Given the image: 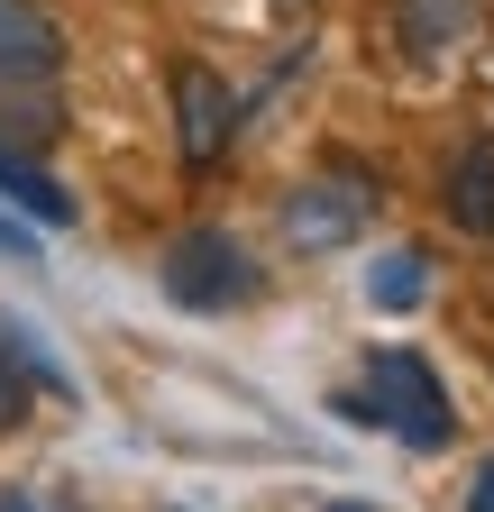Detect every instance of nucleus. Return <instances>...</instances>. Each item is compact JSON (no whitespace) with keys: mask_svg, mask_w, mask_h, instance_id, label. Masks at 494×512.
<instances>
[{"mask_svg":"<svg viewBox=\"0 0 494 512\" xmlns=\"http://www.w3.org/2000/svg\"><path fill=\"white\" fill-rule=\"evenodd\" d=\"M339 412L366 421V430H394L403 448H449V430H458L449 384L430 375V357H412V348H376L366 375L339 394Z\"/></svg>","mask_w":494,"mask_h":512,"instance_id":"1","label":"nucleus"},{"mask_svg":"<svg viewBox=\"0 0 494 512\" xmlns=\"http://www.w3.org/2000/svg\"><path fill=\"white\" fill-rule=\"evenodd\" d=\"M156 284H165V302H183V311H238V302L266 293L257 256H247L229 229H183V238L156 256Z\"/></svg>","mask_w":494,"mask_h":512,"instance_id":"2","label":"nucleus"},{"mask_svg":"<svg viewBox=\"0 0 494 512\" xmlns=\"http://www.w3.org/2000/svg\"><path fill=\"white\" fill-rule=\"evenodd\" d=\"M366 220H376V183H366L357 165H330V174H312V183H293L284 211H275L284 247H302V256H330V247L366 238Z\"/></svg>","mask_w":494,"mask_h":512,"instance_id":"3","label":"nucleus"},{"mask_svg":"<svg viewBox=\"0 0 494 512\" xmlns=\"http://www.w3.org/2000/svg\"><path fill=\"white\" fill-rule=\"evenodd\" d=\"M174 138H183V165H211L238 138V92L211 64H174Z\"/></svg>","mask_w":494,"mask_h":512,"instance_id":"4","label":"nucleus"},{"mask_svg":"<svg viewBox=\"0 0 494 512\" xmlns=\"http://www.w3.org/2000/svg\"><path fill=\"white\" fill-rule=\"evenodd\" d=\"M55 64H65V19L46 0H0V74L55 83Z\"/></svg>","mask_w":494,"mask_h":512,"instance_id":"5","label":"nucleus"},{"mask_svg":"<svg viewBox=\"0 0 494 512\" xmlns=\"http://www.w3.org/2000/svg\"><path fill=\"white\" fill-rule=\"evenodd\" d=\"M476 19H485V0H394V28H403L412 55H449V46H467Z\"/></svg>","mask_w":494,"mask_h":512,"instance_id":"6","label":"nucleus"},{"mask_svg":"<svg viewBox=\"0 0 494 512\" xmlns=\"http://www.w3.org/2000/svg\"><path fill=\"white\" fill-rule=\"evenodd\" d=\"M440 202H449V220L458 229H494V138H467L458 156H449V183H440Z\"/></svg>","mask_w":494,"mask_h":512,"instance_id":"7","label":"nucleus"},{"mask_svg":"<svg viewBox=\"0 0 494 512\" xmlns=\"http://www.w3.org/2000/svg\"><path fill=\"white\" fill-rule=\"evenodd\" d=\"M0 202H19L37 229H65V220H74V192L46 183V174L28 165V147H10V138H0Z\"/></svg>","mask_w":494,"mask_h":512,"instance_id":"8","label":"nucleus"},{"mask_svg":"<svg viewBox=\"0 0 494 512\" xmlns=\"http://www.w3.org/2000/svg\"><path fill=\"white\" fill-rule=\"evenodd\" d=\"M0 128H10V147H46L55 128V92L37 83V74H0Z\"/></svg>","mask_w":494,"mask_h":512,"instance_id":"9","label":"nucleus"},{"mask_svg":"<svg viewBox=\"0 0 494 512\" xmlns=\"http://www.w3.org/2000/svg\"><path fill=\"white\" fill-rule=\"evenodd\" d=\"M421 293H430L421 247H394V256H376V266H366V302H376V311H412Z\"/></svg>","mask_w":494,"mask_h":512,"instance_id":"10","label":"nucleus"},{"mask_svg":"<svg viewBox=\"0 0 494 512\" xmlns=\"http://www.w3.org/2000/svg\"><path fill=\"white\" fill-rule=\"evenodd\" d=\"M28 394H37V366L19 348V320H0V439L28 421Z\"/></svg>","mask_w":494,"mask_h":512,"instance_id":"11","label":"nucleus"},{"mask_svg":"<svg viewBox=\"0 0 494 512\" xmlns=\"http://www.w3.org/2000/svg\"><path fill=\"white\" fill-rule=\"evenodd\" d=\"M0 256H19V266H46V256H37V238H28L10 211H0Z\"/></svg>","mask_w":494,"mask_h":512,"instance_id":"12","label":"nucleus"},{"mask_svg":"<svg viewBox=\"0 0 494 512\" xmlns=\"http://www.w3.org/2000/svg\"><path fill=\"white\" fill-rule=\"evenodd\" d=\"M467 512H494V458H485V467L467 476Z\"/></svg>","mask_w":494,"mask_h":512,"instance_id":"13","label":"nucleus"},{"mask_svg":"<svg viewBox=\"0 0 494 512\" xmlns=\"http://www.w3.org/2000/svg\"><path fill=\"white\" fill-rule=\"evenodd\" d=\"M0 512H46V503L37 494H0Z\"/></svg>","mask_w":494,"mask_h":512,"instance_id":"14","label":"nucleus"},{"mask_svg":"<svg viewBox=\"0 0 494 512\" xmlns=\"http://www.w3.org/2000/svg\"><path fill=\"white\" fill-rule=\"evenodd\" d=\"M330 512H366V503H330Z\"/></svg>","mask_w":494,"mask_h":512,"instance_id":"15","label":"nucleus"}]
</instances>
